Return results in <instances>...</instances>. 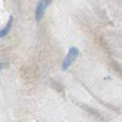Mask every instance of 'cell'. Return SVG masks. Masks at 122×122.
<instances>
[{"instance_id": "1", "label": "cell", "mask_w": 122, "mask_h": 122, "mask_svg": "<svg viewBox=\"0 0 122 122\" xmlns=\"http://www.w3.org/2000/svg\"><path fill=\"white\" fill-rule=\"evenodd\" d=\"M80 55V51H78V48L76 47H71L70 51H68V54L66 55V57L64 58L63 61V64H62V68L64 71L68 70V67L73 64L75 59L77 58V56Z\"/></svg>"}, {"instance_id": "2", "label": "cell", "mask_w": 122, "mask_h": 122, "mask_svg": "<svg viewBox=\"0 0 122 122\" xmlns=\"http://www.w3.org/2000/svg\"><path fill=\"white\" fill-rule=\"evenodd\" d=\"M52 2V0H39L37 7H36V11H35V18H36V21H41L43 16L45 14V10L46 8L49 6V4Z\"/></svg>"}, {"instance_id": "3", "label": "cell", "mask_w": 122, "mask_h": 122, "mask_svg": "<svg viewBox=\"0 0 122 122\" xmlns=\"http://www.w3.org/2000/svg\"><path fill=\"white\" fill-rule=\"evenodd\" d=\"M11 26H12V17L10 16V18H9V21H8L7 26L5 27L2 30H0V38L7 36L8 33H9V31H10V29H11Z\"/></svg>"}, {"instance_id": "4", "label": "cell", "mask_w": 122, "mask_h": 122, "mask_svg": "<svg viewBox=\"0 0 122 122\" xmlns=\"http://www.w3.org/2000/svg\"><path fill=\"white\" fill-rule=\"evenodd\" d=\"M4 66H6V64H5V63L0 64V70H1V68H4Z\"/></svg>"}]
</instances>
